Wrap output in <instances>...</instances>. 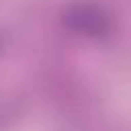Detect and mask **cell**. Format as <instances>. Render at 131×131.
I'll return each mask as SVG.
<instances>
[{
    "instance_id": "cell-1",
    "label": "cell",
    "mask_w": 131,
    "mask_h": 131,
    "mask_svg": "<svg viewBox=\"0 0 131 131\" xmlns=\"http://www.w3.org/2000/svg\"><path fill=\"white\" fill-rule=\"evenodd\" d=\"M63 25L84 37H104L111 31L106 12L94 4H74L63 12Z\"/></svg>"
}]
</instances>
